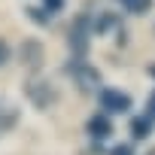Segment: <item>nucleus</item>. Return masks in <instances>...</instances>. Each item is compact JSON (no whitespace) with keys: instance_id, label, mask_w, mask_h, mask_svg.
I'll use <instances>...</instances> for the list:
<instances>
[{"instance_id":"5","label":"nucleus","mask_w":155,"mask_h":155,"mask_svg":"<svg viewBox=\"0 0 155 155\" xmlns=\"http://www.w3.org/2000/svg\"><path fill=\"white\" fill-rule=\"evenodd\" d=\"M85 134L91 137V140H107L110 134H113V122H110V116L107 113H94V116H88V122H85Z\"/></svg>"},{"instance_id":"9","label":"nucleus","mask_w":155,"mask_h":155,"mask_svg":"<svg viewBox=\"0 0 155 155\" xmlns=\"http://www.w3.org/2000/svg\"><path fill=\"white\" fill-rule=\"evenodd\" d=\"M25 15H28L34 25H40V28H49V25H52V15H49L43 6H28V9H25Z\"/></svg>"},{"instance_id":"16","label":"nucleus","mask_w":155,"mask_h":155,"mask_svg":"<svg viewBox=\"0 0 155 155\" xmlns=\"http://www.w3.org/2000/svg\"><path fill=\"white\" fill-rule=\"evenodd\" d=\"M149 73H152V76H155V67H149Z\"/></svg>"},{"instance_id":"15","label":"nucleus","mask_w":155,"mask_h":155,"mask_svg":"<svg viewBox=\"0 0 155 155\" xmlns=\"http://www.w3.org/2000/svg\"><path fill=\"white\" fill-rule=\"evenodd\" d=\"M146 110H149V116H152V119H155V91H152V94H149V104H146Z\"/></svg>"},{"instance_id":"4","label":"nucleus","mask_w":155,"mask_h":155,"mask_svg":"<svg viewBox=\"0 0 155 155\" xmlns=\"http://www.w3.org/2000/svg\"><path fill=\"white\" fill-rule=\"evenodd\" d=\"M25 94H28V101L37 107V110H49L55 101H58V88L52 85V82H46V79H28L25 82Z\"/></svg>"},{"instance_id":"14","label":"nucleus","mask_w":155,"mask_h":155,"mask_svg":"<svg viewBox=\"0 0 155 155\" xmlns=\"http://www.w3.org/2000/svg\"><path fill=\"white\" fill-rule=\"evenodd\" d=\"M6 61H9V43H6V40H0V67H3Z\"/></svg>"},{"instance_id":"13","label":"nucleus","mask_w":155,"mask_h":155,"mask_svg":"<svg viewBox=\"0 0 155 155\" xmlns=\"http://www.w3.org/2000/svg\"><path fill=\"white\" fill-rule=\"evenodd\" d=\"M110 155H134V146H131V143H116V146L110 149Z\"/></svg>"},{"instance_id":"7","label":"nucleus","mask_w":155,"mask_h":155,"mask_svg":"<svg viewBox=\"0 0 155 155\" xmlns=\"http://www.w3.org/2000/svg\"><path fill=\"white\" fill-rule=\"evenodd\" d=\"M152 131H155V119H152L149 113L131 119V137H134V140H146V137H152Z\"/></svg>"},{"instance_id":"10","label":"nucleus","mask_w":155,"mask_h":155,"mask_svg":"<svg viewBox=\"0 0 155 155\" xmlns=\"http://www.w3.org/2000/svg\"><path fill=\"white\" fill-rule=\"evenodd\" d=\"M119 3H122L131 15H143V12L152 9V0H119Z\"/></svg>"},{"instance_id":"12","label":"nucleus","mask_w":155,"mask_h":155,"mask_svg":"<svg viewBox=\"0 0 155 155\" xmlns=\"http://www.w3.org/2000/svg\"><path fill=\"white\" fill-rule=\"evenodd\" d=\"M64 3H67V0H43V9H46L49 15H55V12L64 9Z\"/></svg>"},{"instance_id":"2","label":"nucleus","mask_w":155,"mask_h":155,"mask_svg":"<svg viewBox=\"0 0 155 155\" xmlns=\"http://www.w3.org/2000/svg\"><path fill=\"white\" fill-rule=\"evenodd\" d=\"M67 46H70V52L76 58H85V52L91 46V18H88V12H82V15L73 18L70 34H67Z\"/></svg>"},{"instance_id":"6","label":"nucleus","mask_w":155,"mask_h":155,"mask_svg":"<svg viewBox=\"0 0 155 155\" xmlns=\"http://www.w3.org/2000/svg\"><path fill=\"white\" fill-rule=\"evenodd\" d=\"M21 64L34 73L43 67V43L40 40H25L21 43Z\"/></svg>"},{"instance_id":"11","label":"nucleus","mask_w":155,"mask_h":155,"mask_svg":"<svg viewBox=\"0 0 155 155\" xmlns=\"http://www.w3.org/2000/svg\"><path fill=\"white\" fill-rule=\"evenodd\" d=\"M15 122H18V110L6 107V110H3V116H0V134H6V131H9Z\"/></svg>"},{"instance_id":"8","label":"nucleus","mask_w":155,"mask_h":155,"mask_svg":"<svg viewBox=\"0 0 155 155\" xmlns=\"http://www.w3.org/2000/svg\"><path fill=\"white\" fill-rule=\"evenodd\" d=\"M113 25H119V18H116L113 12H101V15L91 21V37H94V34H97V37H101V34H107Z\"/></svg>"},{"instance_id":"3","label":"nucleus","mask_w":155,"mask_h":155,"mask_svg":"<svg viewBox=\"0 0 155 155\" xmlns=\"http://www.w3.org/2000/svg\"><path fill=\"white\" fill-rule=\"evenodd\" d=\"M97 104H101V113H107V116H125L134 107L131 94L119 91V88H97Z\"/></svg>"},{"instance_id":"17","label":"nucleus","mask_w":155,"mask_h":155,"mask_svg":"<svg viewBox=\"0 0 155 155\" xmlns=\"http://www.w3.org/2000/svg\"><path fill=\"white\" fill-rule=\"evenodd\" d=\"M146 155H155V149H149V152H146Z\"/></svg>"},{"instance_id":"1","label":"nucleus","mask_w":155,"mask_h":155,"mask_svg":"<svg viewBox=\"0 0 155 155\" xmlns=\"http://www.w3.org/2000/svg\"><path fill=\"white\" fill-rule=\"evenodd\" d=\"M64 73L67 76H73V82L79 85V91H97V85H101V73H97V67H91L85 58H73L67 67H64Z\"/></svg>"}]
</instances>
